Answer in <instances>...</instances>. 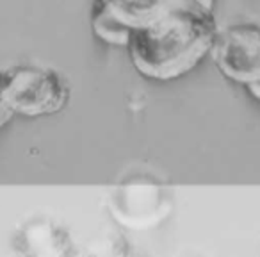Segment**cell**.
<instances>
[{
	"mask_svg": "<svg viewBox=\"0 0 260 257\" xmlns=\"http://www.w3.org/2000/svg\"><path fill=\"white\" fill-rule=\"evenodd\" d=\"M217 33L216 11L173 4L155 20L138 27L126 50L143 77L166 82L187 75L212 54Z\"/></svg>",
	"mask_w": 260,
	"mask_h": 257,
	"instance_id": "obj_1",
	"label": "cell"
},
{
	"mask_svg": "<svg viewBox=\"0 0 260 257\" xmlns=\"http://www.w3.org/2000/svg\"><path fill=\"white\" fill-rule=\"evenodd\" d=\"M175 4H189V6H200V8L212 9L216 8V0H175Z\"/></svg>",
	"mask_w": 260,
	"mask_h": 257,
	"instance_id": "obj_10",
	"label": "cell"
},
{
	"mask_svg": "<svg viewBox=\"0 0 260 257\" xmlns=\"http://www.w3.org/2000/svg\"><path fill=\"white\" fill-rule=\"evenodd\" d=\"M246 90H248V93L251 95L253 98H256V100H260V82L251 84V86H248V88H246Z\"/></svg>",
	"mask_w": 260,
	"mask_h": 257,
	"instance_id": "obj_11",
	"label": "cell"
},
{
	"mask_svg": "<svg viewBox=\"0 0 260 257\" xmlns=\"http://www.w3.org/2000/svg\"><path fill=\"white\" fill-rule=\"evenodd\" d=\"M102 2L134 29L150 23L175 4V0H102Z\"/></svg>",
	"mask_w": 260,
	"mask_h": 257,
	"instance_id": "obj_8",
	"label": "cell"
},
{
	"mask_svg": "<svg viewBox=\"0 0 260 257\" xmlns=\"http://www.w3.org/2000/svg\"><path fill=\"white\" fill-rule=\"evenodd\" d=\"M212 55L232 82L246 88L260 82V20H241L221 29Z\"/></svg>",
	"mask_w": 260,
	"mask_h": 257,
	"instance_id": "obj_4",
	"label": "cell"
},
{
	"mask_svg": "<svg viewBox=\"0 0 260 257\" xmlns=\"http://www.w3.org/2000/svg\"><path fill=\"white\" fill-rule=\"evenodd\" d=\"M75 241L64 223L48 214H32L11 232L13 257H70Z\"/></svg>",
	"mask_w": 260,
	"mask_h": 257,
	"instance_id": "obj_5",
	"label": "cell"
},
{
	"mask_svg": "<svg viewBox=\"0 0 260 257\" xmlns=\"http://www.w3.org/2000/svg\"><path fill=\"white\" fill-rule=\"evenodd\" d=\"M89 27L100 41L112 47H126L134 34V27H130L116 16L102 0H93L89 8Z\"/></svg>",
	"mask_w": 260,
	"mask_h": 257,
	"instance_id": "obj_7",
	"label": "cell"
},
{
	"mask_svg": "<svg viewBox=\"0 0 260 257\" xmlns=\"http://www.w3.org/2000/svg\"><path fill=\"white\" fill-rule=\"evenodd\" d=\"M0 93L15 115L40 118L61 112L72 98V88L52 66L16 63L0 68Z\"/></svg>",
	"mask_w": 260,
	"mask_h": 257,
	"instance_id": "obj_3",
	"label": "cell"
},
{
	"mask_svg": "<svg viewBox=\"0 0 260 257\" xmlns=\"http://www.w3.org/2000/svg\"><path fill=\"white\" fill-rule=\"evenodd\" d=\"M13 116H15V112L8 107V104H6L4 98H2V93H0V129L8 125L13 120Z\"/></svg>",
	"mask_w": 260,
	"mask_h": 257,
	"instance_id": "obj_9",
	"label": "cell"
},
{
	"mask_svg": "<svg viewBox=\"0 0 260 257\" xmlns=\"http://www.w3.org/2000/svg\"><path fill=\"white\" fill-rule=\"evenodd\" d=\"M70 257H134V246L119 229H104L75 243Z\"/></svg>",
	"mask_w": 260,
	"mask_h": 257,
	"instance_id": "obj_6",
	"label": "cell"
},
{
	"mask_svg": "<svg viewBox=\"0 0 260 257\" xmlns=\"http://www.w3.org/2000/svg\"><path fill=\"white\" fill-rule=\"evenodd\" d=\"M105 206L114 223L126 231H152L175 211L173 186L159 174L134 168L109 189Z\"/></svg>",
	"mask_w": 260,
	"mask_h": 257,
	"instance_id": "obj_2",
	"label": "cell"
}]
</instances>
